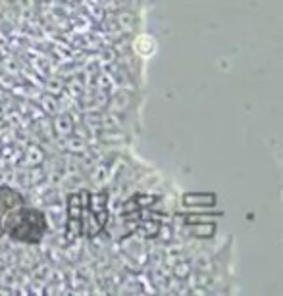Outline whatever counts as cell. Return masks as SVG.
<instances>
[{
    "mask_svg": "<svg viewBox=\"0 0 283 296\" xmlns=\"http://www.w3.org/2000/svg\"><path fill=\"white\" fill-rule=\"evenodd\" d=\"M106 221L104 198L89 192L68 196L66 204V231L71 237H93Z\"/></svg>",
    "mask_w": 283,
    "mask_h": 296,
    "instance_id": "obj_1",
    "label": "cell"
},
{
    "mask_svg": "<svg viewBox=\"0 0 283 296\" xmlns=\"http://www.w3.org/2000/svg\"><path fill=\"white\" fill-rule=\"evenodd\" d=\"M21 204H25V202H23V196L18 191H14L10 187H0V225L12 210L21 206Z\"/></svg>",
    "mask_w": 283,
    "mask_h": 296,
    "instance_id": "obj_3",
    "label": "cell"
},
{
    "mask_svg": "<svg viewBox=\"0 0 283 296\" xmlns=\"http://www.w3.org/2000/svg\"><path fill=\"white\" fill-rule=\"evenodd\" d=\"M0 231L8 235L12 241L33 244L45 239L48 231V223L41 210L27 208L25 204H21L4 217Z\"/></svg>",
    "mask_w": 283,
    "mask_h": 296,
    "instance_id": "obj_2",
    "label": "cell"
}]
</instances>
